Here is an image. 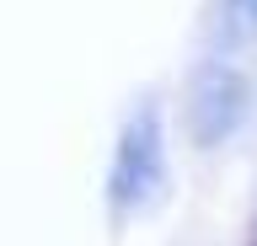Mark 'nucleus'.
Wrapping results in <instances>:
<instances>
[{
	"instance_id": "nucleus-1",
	"label": "nucleus",
	"mask_w": 257,
	"mask_h": 246,
	"mask_svg": "<svg viewBox=\"0 0 257 246\" xmlns=\"http://www.w3.org/2000/svg\"><path fill=\"white\" fill-rule=\"evenodd\" d=\"M166 187V123H161L156 102H140L118 129L112 145V166H107V209L118 219L140 214L145 203H156Z\"/></svg>"
},
{
	"instance_id": "nucleus-2",
	"label": "nucleus",
	"mask_w": 257,
	"mask_h": 246,
	"mask_svg": "<svg viewBox=\"0 0 257 246\" xmlns=\"http://www.w3.org/2000/svg\"><path fill=\"white\" fill-rule=\"evenodd\" d=\"M246 75H241L230 59H209L198 65L188 86V134L198 150H220L230 134L241 129V118H246Z\"/></svg>"
},
{
	"instance_id": "nucleus-3",
	"label": "nucleus",
	"mask_w": 257,
	"mask_h": 246,
	"mask_svg": "<svg viewBox=\"0 0 257 246\" xmlns=\"http://www.w3.org/2000/svg\"><path fill=\"white\" fill-rule=\"evenodd\" d=\"M220 11L230 38H257V0H220Z\"/></svg>"
}]
</instances>
